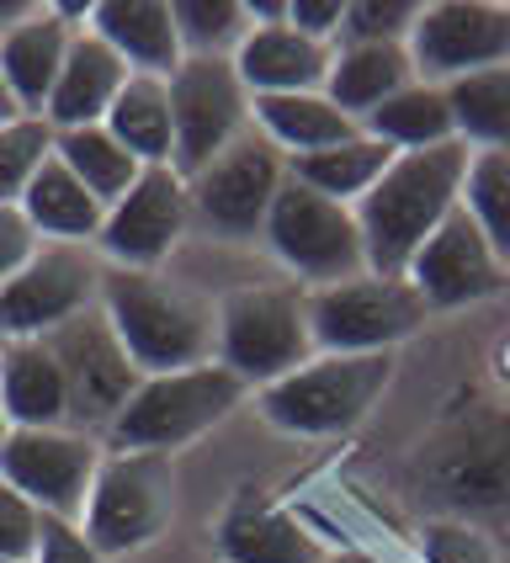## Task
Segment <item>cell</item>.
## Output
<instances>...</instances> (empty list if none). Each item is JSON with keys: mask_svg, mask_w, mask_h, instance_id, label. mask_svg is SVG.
<instances>
[{"mask_svg": "<svg viewBox=\"0 0 510 563\" xmlns=\"http://www.w3.org/2000/svg\"><path fill=\"white\" fill-rule=\"evenodd\" d=\"M468 159H474V150L463 139L393 155V165L378 176V187L356 202V229H362V251H367L373 277H404L414 251L463 202Z\"/></svg>", "mask_w": 510, "mask_h": 563, "instance_id": "1", "label": "cell"}, {"mask_svg": "<svg viewBox=\"0 0 510 563\" xmlns=\"http://www.w3.org/2000/svg\"><path fill=\"white\" fill-rule=\"evenodd\" d=\"M96 303L107 313L112 335L123 341L127 362L144 377L213 362V309L197 303L187 287L165 282L159 272L107 266Z\"/></svg>", "mask_w": 510, "mask_h": 563, "instance_id": "2", "label": "cell"}, {"mask_svg": "<svg viewBox=\"0 0 510 563\" xmlns=\"http://www.w3.org/2000/svg\"><path fill=\"white\" fill-rule=\"evenodd\" d=\"M251 388L213 362H197L181 373H155L133 388V399L123 405V415L107 426V441L118 452H176L197 441L202 431H213L219 420H229V409L240 405Z\"/></svg>", "mask_w": 510, "mask_h": 563, "instance_id": "3", "label": "cell"}, {"mask_svg": "<svg viewBox=\"0 0 510 563\" xmlns=\"http://www.w3.org/2000/svg\"><path fill=\"white\" fill-rule=\"evenodd\" d=\"M393 377V351L378 356H309L298 373L260 388V415L287 437H341L351 431Z\"/></svg>", "mask_w": 510, "mask_h": 563, "instance_id": "4", "label": "cell"}, {"mask_svg": "<svg viewBox=\"0 0 510 563\" xmlns=\"http://www.w3.org/2000/svg\"><path fill=\"white\" fill-rule=\"evenodd\" d=\"M213 345H219V362L240 377L245 388H266L277 377L298 373L314 351L309 335V303L303 292H287V287H240L219 303L213 319Z\"/></svg>", "mask_w": 510, "mask_h": 563, "instance_id": "5", "label": "cell"}, {"mask_svg": "<svg viewBox=\"0 0 510 563\" xmlns=\"http://www.w3.org/2000/svg\"><path fill=\"white\" fill-rule=\"evenodd\" d=\"M176 516V473L165 452H107L86 495L80 532L101 559L149 548Z\"/></svg>", "mask_w": 510, "mask_h": 563, "instance_id": "6", "label": "cell"}, {"mask_svg": "<svg viewBox=\"0 0 510 563\" xmlns=\"http://www.w3.org/2000/svg\"><path fill=\"white\" fill-rule=\"evenodd\" d=\"M260 240H266V251L277 255L292 277L314 282V287H330V282H346L367 272L356 208L330 202V197H319L314 187H303L292 176L277 191Z\"/></svg>", "mask_w": 510, "mask_h": 563, "instance_id": "7", "label": "cell"}, {"mask_svg": "<svg viewBox=\"0 0 510 563\" xmlns=\"http://www.w3.org/2000/svg\"><path fill=\"white\" fill-rule=\"evenodd\" d=\"M282 181L287 155L251 123L223 155H213L197 176H187L191 219L219 240H260Z\"/></svg>", "mask_w": 510, "mask_h": 563, "instance_id": "8", "label": "cell"}, {"mask_svg": "<svg viewBox=\"0 0 510 563\" xmlns=\"http://www.w3.org/2000/svg\"><path fill=\"white\" fill-rule=\"evenodd\" d=\"M303 303L319 356H378L414 335V324L425 319V303L410 292V282L373 272L314 287Z\"/></svg>", "mask_w": 510, "mask_h": 563, "instance_id": "9", "label": "cell"}, {"mask_svg": "<svg viewBox=\"0 0 510 563\" xmlns=\"http://www.w3.org/2000/svg\"><path fill=\"white\" fill-rule=\"evenodd\" d=\"M101 441L69 426H11L0 437V484L27 495L43 516L75 521L86 516V495L101 468Z\"/></svg>", "mask_w": 510, "mask_h": 563, "instance_id": "10", "label": "cell"}, {"mask_svg": "<svg viewBox=\"0 0 510 563\" xmlns=\"http://www.w3.org/2000/svg\"><path fill=\"white\" fill-rule=\"evenodd\" d=\"M101 298V266L86 245H37L27 266L0 282V341H48Z\"/></svg>", "mask_w": 510, "mask_h": 563, "instance_id": "11", "label": "cell"}, {"mask_svg": "<svg viewBox=\"0 0 510 563\" xmlns=\"http://www.w3.org/2000/svg\"><path fill=\"white\" fill-rule=\"evenodd\" d=\"M414 80L452 86L463 75L510 64V5L506 0H431L410 32Z\"/></svg>", "mask_w": 510, "mask_h": 563, "instance_id": "12", "label": "cell"}, {"mask_svg": "<svg viewBox=\"0 0 510 563\" xmlns=\"http://www.w3.org/2000/svg\"><path fill=\"white\" fill-rule=\"evenodd\" d=\"M170 123H176V170L197 176L251 128V91L234 59H181L170 75Z\"/></svg>", "mask_w": 510, "mask_h": 563, "instance_id": "13", "label": "cell"}, {"mask_svg": "<svg viewBox=\"0 0 510 563\" xmlns=\"http://www.w3.org/2000/svg\"><path fill=\"white\" fill-rule=\"evenodd\" d=\"M191 223L187 176L176 165H144L138 181L107 208V223L96 234V251L123 272H155L165 255L181 245Z\"/></svg>", "mask_w": 510, "mask_h": 563, "instance_id": "14", "label": "cell"}, {"mask_svg": "<svg viewBox=\"0 0 510 563\" xmlns=\"http://www.w3.org/2000/svg\"><path fill=\"white\" fill-rule=\"evenodd\" d=\"M48 345L59 356L64 383H69V420H80V426H112L133 399V388L144 383V373L127 362L123 341L112 335L101 303L59 324L48 335Z\"/></svg>", "mask_w": 510, "mask_h": 563, "instance_id": "15", "label": "cell"}, {"mask_svg": "<svg viewBox=\"0 0 510 563\" xmlns=\"http://www.w3.org/2000/svg\"><path fill=\"white\" fill-rule=\"evenodd\" d=\"M404 282H410V292L425 309H463V303H478V298L500 292L506 261L489 251L484 229L457 202L442 219V229L414 251V261L404 266Z\"/></svg>", "mask_w": 510, "mask_h": 563, "instance_id": "16", "label": "cell"}, {"mask_svg": "<svg viewBox=\"0 0 510 563\" xmlns=\"http://www.w3.org/2000/svg\"><path fill=\"white\" fill-rule=\"evenodd\" d=\"M75 32L80 27L64 22L59 5H32L16 27L0 32V86L22 107V118H43Z\"/></svg>", "mask_w": 510, "mask_h": 563, "instance_id": "17", "label": "cell"}, {"mask_svg": "<svg viewBox=\"0 0 510 563\" xmlns=\"http://www.w3.org/2000/svg\"><path fill=\"white\" fill-rule=\"evenodd\" d=\"M335 59V43H314L287 22L271 27H251L245 43L234 48V75L245 80L255 96H298V91H324V75Z\"/></svg>", "mask_w": 510, "mask_h": 563, "instance_id": "18", "label": "cell"}, {"mask_svg": "<svg viewBox=\"0 0 510 563\" xmlns=\"http://www.w3.org/2000/svg\"><path fill=\"white\" fill-rule=\"evenodd\" d=\"M127 80V64L96 37L91 27H80L69 37V54H64V69H59V86L48 96L43 107V123L64 133V128H96L107 123L112 101L123 91Z\"/></svg>", "mask_w": 510, "mask_h": 563, "instance_id": "19", "label": "cell"}, {"mask_svg": "<svg viewBox=\"0 0 510 563\" xmlns=\"http://www.w3.org/2000/svg\"><path fill=\"white\" fill-rule=\"evenodd\" d=\"M91 32L127 64V75H159L170 80L181 54L176 37V16L170 0H96L91 5Z\"/></svg>", "mask_w": 510, "mask_h": 563, "instance_id": "20", "label": "cell"}, {"mask_svg": "<svg viewBox=\"0 0 510 563\" xmlns=\"http://www.w3.org/2000/svg\"><path fill=\"white\" fill-rule=\"evenodd\" d=\"M0 415L11 426H69V383L48 341H0Z\"/></svg>", "mask_w": 510, "mask_h": 563, "instance_id": "21", "label": "cell"}, {"mask_svg": "<svg viewBox=\"0 0 510 563\" xmlns=\"http://www.w3.org/2000/svg\"><path fill=\"white\" fill-rule=\"evenodd\" d=\"M219 553L229 563H319L324 559L314 532L298 516H287L277 505H260L255 495H240L223 510Z\"/></svg>", "mask_w": 510, "mask_h": 563, "instance_id": "22", "label": "cell"}, {"mask_svg": "<svg viewBox=\"0 0 510 563\" xmlns=\"http://www.w3.org/2000/svg\"><path fill=\"white\" fill-rule=\"evenodd\" d=\"M414 80L410 43H335V59L324 75V96L346 112V118H367L378 112L393 91H404Z\"/></svg>", "mask_w": 510, "mask_h": 563, "instance_id": "23", "label": "cell"}, {"mask_svg": "<svg viewBox=\"0 0 510 563\" xmlns=\"http://www.w3.org/2000/svg\"><path fill=\"white\" fill-rule=\"evenodd\" d=\"M22 213H27L32 234L48 240V245H96V234L107 223V208L80 187V176L59 155L43 159V170L27 181Z\"/></svg>", "mask_w": 510, "mask_h": 563, "instance_id": "24", "label": "cell"}, {"mask_svg": "<svg viewBox=\"0 0 510 563\" xmlns=\"http://www.w3.org/2000/svg\"><path fill=\"white\" fill-rule=\"evenodd\" d=\"M251 123L282 150L287 159L319 155L330 144H346L362 133L356 118H346L324 91H298V96H255Z\"/></svg>", "mask_w": 510, "mask_h": 563, "instance_id": "25", "label": "cell"}, {"mask_svg": "<svg viewBox=\"0 0 510 563\" xmlns=\"http://www.w3.org/2000/svg\"><path fill=\"white\" fill-rule=\"evenodd\" d=\"M101 128H107L138 165H170V159H176L170 80H159V75H127Z\"/></svg>", "mask_w": 510, "mask_h": 563, "instance_id": "26", "label": "cell"}, {"mask_svg": "<svg viewBox=\"0 0 510 563\" xmlns=\"http://www.w3.org/2000/svg\"><path fill=\"white\" fill-rule=\"evenodd\" d=\"M362 133H373V139L388 144L393 155L452 144V139H457V128H452V101H446V86L410 80L404 91L388 96L378 112H367V118H362Z\"/></svg>", "mask_w": 510, "mask_h": 563, "instance_id": "27", "label": "cell"}, {"mask_svg": "<svg viewBox=\"0 0 510 563\" xmlns=\"http://www.w3.org/2000/svg\"><path fill=\"white\" fill-rule=\"evenodd\" d=\"M388 165H393V150L378 144L373 133H356V139H346V144L319 150V155L287 159V176L303 181V187H314L319 197H330V202L356 208L367 191L378 187V176L388 170Z\"/></svg>", "mask_w": 510, "mask_h": 563, "instance_id": "28", "label": "cell"}, {"mask_svg": "<svg viewBox=\"0 0 510 563\" xmlns=\"http://www.w3.org/2000/svg\"><path fill=\"white\" fill-rule=\"evenodd\" d=\"M452 128L468 150H500L510 155V64L478 69L446 86Z\"/></svg>", "mask_w": 510, "mask_h": 563, "instance_id": "29", "label": "cell"}, {"mask_svg": "<svg viewBox=\"0 0 510 563\" xmlns=\"http://www.w3.org/2000/svg\"><path fill=\"white\" fill-rule=\"evenodd\" d=\"M54 155L80 176V187L91 191L101 208H112L118 197H123L133 181H138V159L127 155L123 144L107 133V128H64V133H54Z\"/></svg>", "mask_w": 510, "mask_h": 563, "instance_id": "30", "label": "cell"}, {"mask_svg": "<svg viewBox=\"0 0 510 563\" xmlns=\"http://www.w3.org/2000/svg\"><path fill=\"white\" fill-rule=\"evenodd\" d=\"M170 16L187 59H234L251 32L245 0H170Z\"/></svg>", "mask_w": 510, "mask_h": 563, "instance_id": "31", "label": "cell"}, {"mask_svg": "<svg viewBox=\"0 0 510 563\" xmlns=\"http://www.w3.org/2000/svg\"><path fill=\"white\" fill-rule=\"evenodd\" d=\"M463 213L484 229L489 251L510 261V155L474 150L468 176H463Z\"/></svg>", "mask_w": 510, "mask_h": 563, "instance_id": "32", "label": "cell"}, {"mask_svg": "<svg viewBox=\"0 0 510 563\" xmlns=\"http://www.w3.org/2000/svg\"><path fill=\"white\" fill-rule=\"evenodd\" d=\"M54 155V128L43 118H16L0 128V202H22L27 181Z\"/></svg>", "mask_w": 510, "mask_h": 563, "instance_id": "33", "label": "cell"}, {"mask_svg": "<svg viewBox=\"0 0 510 563\" xmlns=\"http://www.w3.org/2000/svg\"><path fill=\"white\" fill-rule=\"evenodd\" d=\"M420 0H346V22L335 43H410Z\"/></svg>", "mask_w": 510, "mask_h": 563, "instance_id": "34", "label": "cell"}, {"mask_svg": "<svg viewBox=\"0 0 510 563\" xmlns=\"http://www.w3.org/2000/svg\"><path fill=\"white\" fill-rule=\"evenodd\" d=\"M420 553L425 563H506L500 548L468 521H431L420 532Z\"/></svg>", "mask_w": 510, "mask_h": 563, "instance_id": "35", "label": "cell"}, {"mask_svg": "<svg viewBox=\"0 0 510 563\" xmlns=\"http://www.w3.org/2000/svg\"><path fill=\"white\" fill-rule=\"evenodd\" d=\"M37 527H43V510L16 495L11 484H0V559L5 563H32L37 553Z\"/></svg>", "mask_w": 510, "mask_h": 563, "instance_id": "36", "label": "cell"}, {"mask_svg": "<svg viewBox=\"0 0 510 563\" xmlns=\"http://www.w3.org/2000/svg\"><path fill=\"white\" fill-rule=\"evenodd\" d=\"M32 563H107L96 553L86 532L75 527V521H59V516H43V527H37V553Z\"/></svg>", "mask_w": 510, "mask_h": 563, "instance_id": "37", "label": "cell"}, {"mask_svg": "<svg viewBox=\"0 0 510 563\" xmlns=\"http://www.w3.org/2000/svg\"><path fill=\"white\" fill-rule=\"evenodd\" d=\"M32 255H37V234H32L22 202H0V282L16 277Z\"/></svg>", "mask_w": 510, "mask_h": 563, "instance_id": "38", "label": "cell"}, {"mask_svg": "<svg viewBox=\"0 0 510 563\" xmlns=\"http://www.w3.org/2000/svg\"><path fill=\"white\" fill-rule=\"evenodd\" d=\"M346 22V0H287V27H298L314 43H335Z\"/></svg>", "mask_w": 510, "mask_h": 563, "instance_id": "39", "label": "cell"}, {"mask_svg": "<svg viewBox=\"0 0 510 563\" xmlns=\"http://www.w3.org/2000/svg\"><path fill=\"white\" fill-rule=\"evenodd\" d=\"M16 118H22V107H16V101H11V91L0 86V128H5V123H16Z\"/></svg>", "mask_w": 510, "mask_h": 563, "instance_id": "40", "label": "cell"}, {"mask_svg": "<svg viewBox=\"0 0 510 563\" xmlns=\"http://www.w3.org/2000/svg\"><path fill=\"white\" fill-rule=\"evenodd\" d=\"M319 563H373V559H362V553H341V559H319Z\"/></svg>", "mask_w": 510, "mask_h": 563, "instance_id": "41", "label": "cell"}, {"mask_svg": "<svg viewBox=\"0 0 510 563\" xmlns=\"http://www.w3.org/2000/svg\"><path fill=\"white\" fill-rule=\"evenodd\" d=\"M500 367H506V377H510V345H506V351H500Z\"/></svg>", "mask_w": 510, "mask_h": 563, "instance_id": "42", "label": "cell"}, {"mask_svg": "<svg viewBox=\"0 0 510 563\" xmlns=\"http://www.w3.org/2000/svg\"><path fill=\"white\" fill-rule=\"evenodd\" d=\"M0 437H5V415H0Z\"/></svg>", "mask_w": 510, "mask_h": 563, "instance_id": "43", "label": "cell"}, {"mask_svg": "<svg viewBox=\"0 0 510 563\" xmlns=\"http://www.w3.org/2000/svg\"><path fill=\"white\" fill-rule=\"evenodd\" d=\"M0 563H5V559H0Z\"/></svg>", "mask_w": 510, "mask_h": 563, "instance_id": "44", "label": "cell"}]
</instances>
